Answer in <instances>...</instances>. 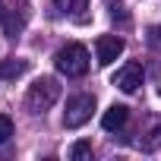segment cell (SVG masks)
I'll return each instance as SVG.
<instances>
[{
  "mask_svg": "<svg viewBox=\"0 0 161 161\" xmlns=\"http://www.w3.org/2000/svg\"><path fill=\"white\" fill-rule=\"evenodd\" d=\"M57 98H60L57 79L54 76H41V79H35V82L29 86V92H25V108L32 114H44L47 108L57 104Z\"/></svg>",
  "mask_w": 161,
  "mask_h": 161,
  "instance_id": "1",
  "label": "cell"
},
{
  "mask_svg": "<svg viewBox=\"0 0 161 161\" xmlns=\"http://www.w3.org/2000/svg\"><path fill=\"white\" fill-rule=\"evenodd\" d=\"M123 38L120 35H98V41H95V54H98V63L101 66H111L120 54H123Z\"/></svg>",
  "mask_w": 161,
  "mask_h": 161,
  "instance_id": "5",
  "label": "cell"
},
{
  "mask_svg": "<svg viewBox=\"0 0 161 161\" xmlns=\"http://www.w3.org/2000/svg\"><path fill=\"white\" fill-rule=\"evenodd\" d=\"M126 120H130V108H126V104H111V108L104 111V117H101V126H104L108 133H117V130L126 126Z\"/></svg>",
  "mask_w": 161,
  "mask_h": 161,
  "instance_id": "7",
  "label": "cell"
},
{
  "mask_svg": "<svg viewBox=\"0 0 161 161\" xmlns=\"http://www.w3.org/2000/svg\"><path fill=\"white\" fill-rule=\"evenodd\" d=\"M142 79H145V73H142V66L139 63H126V66H120L117 69V76H114V86L120 89V92H139V86H142Z\"/></svg>",
  "mask_w": 161,
  "mask_h": 161,
  "instance_id": "6",
  "label": "cell"
},
{
  "mask_svg": "<svg viewBox=\"0 0 161 161\" xmlns=\"http://www.w3.org/2000/svg\"><path fill=\"white\" fill-rule=\"evenodd\" d=\"M148 35H152V41H158V44H161V25H152V29H148Z\"/></svg>",
  "mask_w": 161,
  "mask_h": 161,
  "instance_id": "13",
  "label": "cell"
},
{
  "mask_svg": "<svg viewBox=\"0 0 161 161\" xmlns=\"http://www.w3.org/2000/svg\"><path fill=\"white\" fill-rule=\"evenodd\" d=\"M25 19H29V3L25 0H16V7H7V0H0V25H3L7 35L16 38V32H22Z\"/></svg>",
  "mask_w": 161,
  "mask_h": 161,
  "instance_id": "4",
  "label": "cell"
},
{
  "mask_svg": "<svg viewBox=\"0 0 161 161\" xmlns=\"http://www.w3.org/2000/svg\"><path fill=\"white\" fill-rule=\"evenodd\" d=\"M136 145H139L142 152H155V148L161 145V120H158V117H152V120L145 123V130L139 133Z\"/></svg>",
  "mask_w": 161,
  "mask_h": 161,
  "instance_id": "8",
  "label": "cell"
},
{
  "mask_svg": "<svg viewBox=\"0 0 161 161\" xmlns=\"http://www.w3.org/2000/svg\"><path fill=\"white\" fill-rule=\"evenodd\" d=\"M92 111H95V95H73L66 101V111H63V126L76 130V126L89 123Z\"/></svg>",
  "mask_w": 161,
  "mask_h": 161,
  "instance_id": "3",
  "label": "cell"
},
{
  "mask_svg": "<svg viewBox=\"0 0 161 161\" xmlns=\"http://www.w3.org/2000/svg\"><path fill=\"white\" fill-rule=\"evenodd\" d=\"M86 3H89V0H54V7L60 13H76V10H82Z\"/></svg>",
  "mask_w": 161,
  "mask_h": 161,
  "instance_id": "11",
  "label": "cell"
},
{
  "mask_svg": "<svg viewBox=\"0 0 161 161\" xmlns=\"http://www.w3.org/2000/svg\"><path fill=\"white\" fill-rule=\"evenodd\" d=\"M10 136H13V120H10L7 114H0V145H3Z\"/></svg>",
  "mask_w": 161,
  "mask_h": 161,
  "instance_id": "12",
  "label": "cell"
},
{
  "mask_svg": "<svg viewBox=\"0 0 161 161\" xmlns=\"http://www.w3.org/2000/svg\"><path fill=\"white\" fill-rule=\"evenodd\" d=\"M54 66H57L63 76H69V79L86 76V73H89V51H86L82 44L69 41V44H63V47L54 54Z\"/></svg>",
  "mask_w": 161,
  "mask_h": 161,
  "instance_id": "2",
  "label": "cell"
},
{
  "mask_svg": "<svg viewBox=\"0 0 161 161\" xmlns=\"http://www.w3.org/2000/svg\"><path fill=\"white\" fill-rule=\"evenodd\" d=\"M69 158H73V161H86V158H92V142H86V139L73 142V148H69Z\"/></svg>",
  "mask_w": 161,
  "mask_h": 161,
  "instance_id": "10",
  "label": "cell"
},
{
  "mask_svg": "<svg viewBox=\"0 0 161 161\" xmlns=\"http://www.w3.org/2000/svg\"><path fill=\"white\" fill-rule=\"evenodd\" d=\"M25 69H29V60H22V57L0 60V79H19Z\"/></svg>",
  "mask_w": 161,
  "mask_h": 161,
  "instance_id": "9",
  "label": "cell"
}]
</instances>
